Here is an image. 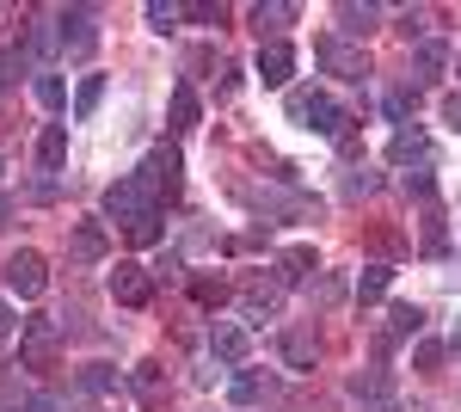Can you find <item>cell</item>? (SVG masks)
<instances>
[{"label":"cell","mask_w":461,"mask_h":412,"mask_svg":"<svg viewBox=\"0 0 461 412\" xmlns=\"http://www.w3.org/2000/svg\"><path fill=\"white\" fill-rule=\"evenodd\" d=\"M289 117H295V124H302V130H314V136H345V124H351V117H345V105L339 99H326V93H289Z\"/></svg>","instance_id":"obj_1"},{"label":"cell","mask_w":461,"mask_h":412,"mask_svg":"<svg viewBox=\"0 0 461 412\" xmlns=\"http://www.w3.org/2000/svg\"><path fill=\"white\" fill-rule=\"evenodd\" d=\"M56 351H62V326L56 320H25V333H19V363L25 370H56Z\"/></svg>","instance_id":"obj_2"},{"label":"cell","mask_w":461,"mask_h":412,"mask_svg":"<svg viewBox=\"0 0 461 412\" xmlns=\"http://www.w3.org/2000/svg\"><path fill=\"white\" fill-rule=\"evenodd\" d=\"M314 56H320V69H326V74H339V80H351V87L369 80V56H363L357 43H345V37H320Z\"/></svg>","instance_id":"obj_3"},{"label":"cell","mask_w":461,"mask_h":412,"mask_svg":"<svg viewBox=\"0 0 461 412\" xmlns=\"http://www.w3.org/2000/svg\"><path fill=\"white\" fill-rule=\"evenodd\" d=\"M148 209H160V204H154V191H148L142 179H117V185L105 191V215L117 222V228H130V222H142Z\"/></svg>","instance_id":"obj_4"},{"label":"cell","mask_w":461,"mask_h":412,"mask_svg":"<svg viewBox=\"0 0 461 412\" xmlns=\"http://www.w3.org/2000/svg\"><path fill=\"white\" fill-rule=\"evenodd\" d=\"M136 179L154 191V204H160V197H178V185H185V160H178V148H167V142H160V148L142 160V172H136Z\"/></svg>","instance_id":"obj_5"},{"label":"cell","mask_w":461,"mask_h":412,"mask_svg":"<svg viewBox=\"0 0 461 412\" xmlns=\"http://www.w3.org/2000/svg\"><path fill=\"white\" fill-rule=\"evenodd\" d=\"M6 289H13V296H25V302H32V296H43V283H50V265H43V252H32V246H19V252H13V259H6Z\"/></svg>","instance_id":"obj_6"},{"label":"cell","mask_w":461,"mask_h":412,"mask_svg":"<svg viewBox=\"0 0 461 412\" xmlns=\"http://www.w3.org/2000/svg\"><path fill=\"white\" fill-rule=\"evenodd\" d=\"M111 302H123V308H148V302H154V271L136 265V259H123V265L111 271Z\"/></svg>","instance_id":"obj_7"},{"label":"cell","mask_w":461,"mask_h":412,"mask_svg":"<svg viewBox=\"0 0 461 412\" xmlns=\"http://www.w3.org/2000/svg\"><path fill=\"white\" fill-rule=\"evenodd\" d=\"M277 308H284V283L277 277H247V289H240V314L247 320H277Z\"/></svg>","instance_id":"obj_8"},{"label":"cell","mask_w":461,"mask_h":412,"mask_svg":"<svg viewBox=\"0 0 461 412\" xmlns=\"http://www.w3.org/2000/svg\"><path fill=\"white\" fill-rule=\"evenodd\" d=\"M419 333H425V308H412V302H393V308H388V333L375 339V351L388 357L400 339H419Z\"/></svg>","instance_id":"obj_9"},{"label":"cell","mask_w":461,"mask_h":412,"mask_svg":"<svg viewBox=\"0 0 461 412\" xmlns=\"http://www.w3.org/2000/svg\"><path fill=\"white\" fill-rule=\"evenodd\" d=\"M56 25H62V50H68V56H93V43H99V32H93V6H74V13H62Z\"/></svg>","instance_id":"obj_10"},{"label":"cell","mask_w":461,"mask_h":412,"mask_svg":"<svg viewBox=\"0 0 461 412\" xmlns=\"http://www.w3.org/2000/svg\"><path fill=\"white\" fill-rule=\"evenodd\" d=\"M210 357L228 363V370H240V363H247V333H240L234 320H215L210 326Z\"/></svg>","instance_id":"obj_11"},{"label":"cell","mask_w":461,"mask_h":412,"mask_svg":"<svg viewBox=\"0 0 461 412\" xmlns=\"http://www.w3.org/2000/svg\"><path fill=\"white\" fill-rule=\"evenodd\" d=\"M289 74H295V50H289L284 37L265 43V50H258V80H265V87H289Z\"/></svg>","instance_id":"obj_12"},{"label":"cell","mask_w":461,"mask_h":412,"mask_svg":"<svg viewBox=\"0 0 461 412\" xmlns=\"http://www.w3.org/2000/svg\"><path fill=\"white\" fill-rule=\"evenodd\" d=\"M62 43V32H56V19H32L25 32H19V62H43L50 50Z\"/></svg>","instance_id":"obj_13"},{"label":"cell","mask_w":461,"mask_h":412,"mask_svg":"<svg viewBox=\"0 0 461 412\" xmlns=\"http://www.w3.org/2000/svg\"><path fill=\"white\" fill-rule=\"evenodd\" d=\"M271 388H277V381L265 376V370H240V376L228 381V400H234V407H258Z\"/></svg>","instance_id":"obj_14"},{"label":"cell","mask_w":461,"mask_h":412,"mask_svg":"<svg viewBox=\"0 0 461 412\" xmlns=\"http://www.w3.org/2000/svg\"><path fill=\"white\" fill-rule=\"evenodd\" d=\"M74 259H80V265H99V259H105V228H99V222H74Z\"/></svg>","instance_id":"obj_15"},{"label":"cell","mask_w":461,"mask_h":412,"mask_svg":"<svg viewBox=\"0 0 461 412\" xmlns=\"http://www.w3.org/2000/svg\"><path fill=\"white\" fill-rule=\"evenodd\" d=\"M375 19H382V6H369V0H363V6H357V0L339 6V32H345V37H369V32H375Z\"/></svg>","instance_id":"obj_16"},{"label":"cell","mask_w":461,"mask_h":412,"mask_svg":"<svg viewBox=\"0 0 461 412\" xmlns=\"http://www.w3.org/2000/svg\"><path fill=\"white\" fill-rule=\"evenodd\" d=\"M388 160H393V167H412V160H419V167H430V142L419 136V130H400V136H393V148H388Z\"/></svg>","instance_id":"obj_17"},{"label":"cell","mask_w":461,"mask_h":412,"mask_svg":"<svg viewBox=\"0 0 461 412\" xmlns=\"http://www.w3.org/2000/svg\"><path fill=\"white\" fill-rule=\"evenodd\" d=\"M37 160H43V172H56L68 160V124H50V130L37 136Z\"/></svg>","instance_id":"obj_18"},{"label":"cell","mask_w":461,"mask_h":412,"mask_svg":"<svg viewBox=\"0 0 461 412\" xmlns=\"http://www.w3.org/2000/svg\"><path fill=\"white\" fill-rule=\"evenodd\" d=\"M308 271H314V246H289L284 259H277V271H271V277H277V283L289 289V283H302Z\"/></svg>","instance_id":"obj_19"},{"label":"cell","mask_w":461,"mask_h":412,"mask_svg":"<svg viewBox=\"0 0 461 412\" xmlns=\"http://www.w3.org/2000/svg\"><path fill=\"white\" fill-rule=\"evenodd\" d=\"M314 357H320L314 333H289V339H284V363H289V370H314Z\"/></svg>","instance_id":"obj_20"},{"label":"cell","mask_w":461,"mask_h":412,"mask_svg":"<svg viewBox=\"0 0 461 412\" xmlns=\"http://www.w3.org/2000/svg\"><path fill=\"white\" fill-rule=\"evenodd\" d=\"M289 19H295V6H289V0H271V6H252V25H258V37L271 32V43H277V32H284Z\"/></svg>","instance_id":"obj_21"},{"label":"cell","mask_w":461,"mask_h":412,"mask_svg":"<svg viewBox=\"0 0 461 412\" xmlns=\"http://www.w3.org/2000/svg\"><path fill=\"white\" fill-rule=\"evenodd\" d=\"M393 283V265H363V277H357V302H382Z\"/></svg>","instance_id":"obj_22"},{"label":"cell","mask_w":461,"mask_h":412,"mask_svg":"<svg viewBox=\"0 0 461 412\" xmlns=\"http://www.w3.org/2000/svg\"><path fill=\"white\" fill-rule=\"evenodd\" d=\"M443 62H449V50H443L437 37H425V43L412 50V69H419V80H437V74H443Z\"/></svg>","instance_id":"obj_23"},{"label":"cell","mask_w":461,"mask_h":412,"mask_svg":"<svg viewBox=\"0 0 461 412\" xmlns=\"http://www.w3.org/2000/svg\"><path fill=\"white\" fill-rule=\"evenodd\" d=\"M178 19H191L185 0H148V25H154V32H173Z\"/></svg>","instance_id":"obj_24"},{"label":"cell","mask_w":461,"mask_h":412,"mask_svg":"<svg viewBox=\"0 0 461 412\" xmlns=\"http://www.w3.org/2000/svg\"><path fill=\"white\" fill-rule=\"evenodd\" d=\"M173 130L178 136L197 130V93H191V87H173Z\"/></svg>","instance_id":"obj_25"},{"label":"cell","mask_w":461,"mask_h":412,"mask_svg":"<svg viewBox=\"0 0 461 412\" xmlns=\"http://www.w3.org/2000/svg\"><path fill=\"white\" fill-rule=\"evenodd\" d=\"M111 388H117V370H111V363H86V370H80V394L99 400V394H111Z\"/></svg>","instance_id":"obj_26"},{"label":"cell","mask_w":461,"mask_h":412,"mask_svg":"<svg viewBox=\"0 0 461 412\" xmlns=\"http://www.w3.org/2000/svg\"><path fill=\"white\" fill-rule=\"evenodd\" d=\"M99 99H105V74H86V80H80V93H74V117H93Z\"/></svg>","instance_id":"obj_27"},{"label":"cell","mask_w":461,"mask_h":412,"mask_svg":"<svg viewBox=\"0 0 461 412\" xmlns=\"http://www.w3.org/2000/svg\"><path fill=\"white\" fill-rule=\"evenodd\" d=\"M32 93H37V105H50V111H62V105H68V87H62V74H37Z\"/></svg>","instance_id":"obj_28"},{"label":"cell","mask_w":461,"mask_h":412,"mask_svg":"<svg viewBox=\"0 0 461 412\" xmlns=\"http://www.w3.org/2000/svg\"><path fill=\"white\" fill-rule=\"evenodd\" d=\"M123 234H130V246H154V241H160V234H167V222H160V209H148L142 222H130Z\"/></svg>","instance_id":"obj_29"},{"label":"cell","mask_w":461,"mask_h":412,"mask_svg":"<svg viewBox=\"0 0 461 412\" xmlns=\"http://www.w3.org/2000/svg\"><path fill=\"white\" fill-rule=\"evenodd\" d=\"M351 394L369 407V400H388V376L382 370H363V376H351Z\"/></svg>","instance_id":"obj_30"},{"label":"cell","mask_w":461,"mask_h":412,"mask_svg":"<svg viewBox=\"0 0 461 412\" xmlns=\"http://www.w3.org/2000/svg\"><path fill=\"white\" fill-rule=\"evenodd\" d=\"M412 111H419V87H393L388 93V117L393 124H412Z\"/></svg>","instance_id":"obj_31"},{"label":"cell","mask_w":461,"mask_h":412,"mask_svg":"<svg viewBox=\"0 0 461 412\" xmlns=\"http://www.w3.org/2000/svg\"><path fill=\"white\" fill-rule=\"evenodd\" d=\"M443 357H449V344H437V339H419V344H412V363H419L425 376H437V370H443Z\"/></svg>","instance_id":"obj_32"},{"label":"cell","mask_w":461,"mask_h":412,"mask_svg":"<svg viewBox=\"0 0 461 412\" xmlns=\"http://www.w3.org/2000/svg\"><path fill=\"white\" fill-rule=\"evenodd\" d=\"M191 296H197L203 308H221V302H228V283H221V277H197V283H191Z\"/></svg>","instance_id":"obj_33"},{"label":"cell","mask_w":461,"mask_h":412,"mask_svg":"<svg viewBox=\"0 0 461 412\" xmlns=\"http://www.w3.org/2000/svg\"><path fill=\"white\" fill-rule=\"evenodd\" d=\"M345 191H351V197H375V191H382V179H375V172H351V179H345Z\"/></svg>","instance_id":"obj_34"},{"label":"cell","mask_w":461,"mask_h":412,"mask_svg":"<svg viewBox=\"0 0 461 412\" xmlns=\"http://www.w3.org/2000/svg\"><path fill=\"white\" fill-rule=\"evenodd\" d=\"M25 69V62H19V50H0V93H6V87H13V74Z\"/></svg>","instance_id":"obj_35"},{"label":"cell","mask_w":461,"mask_h":412,"mask_svg":"<svg viewBox=\"0 0 461 412\" xmlns=\"http://www.w3.org/2000/svg\"><path fill=\"white\" fill-rule=\"evenodd\" d=\"M314 296H320V308H332V302L345 296V283H339V277H320V289H314Z\"/></svg>","instance_id":"obj_36"},{"label":"cell","mask_w":461,"mask_h":412,"mask_svg":"<svg viewBox=\"0 0 461 412\" xmlns=\"http://www.w3.org/2000/svg\"><path fill=\"white\" fill-rule=\"evenodd\" d=\"M136 388L154 394V388H160V363H142V370H136Z\"/></svg>","instance_id":"obj_37"},{"label":"cell","mask_w":461,"mask_h":412,"mask_svg":"<svg viewBox=\"0 0 461 412\" xmlns=\"http://www.w3.org/2000/svg\"><path fill=\"white\" fill-rule=\"evenodd\" d=\"M443 124H449V130H461V93H449V99H443Z\"/></svg>","instance_id":"obj_38"},{"label":"cell","mask_w":461,"mask_h":412,"mask_svg":"<svg viewBox=\"0 0 461 412\" xmlns=\"http://www.w3.org/2000/svg\"><path fill=\"white\" fill-rule=\"evenodd\" d=\"M25 412H62V400H50V394H37V400H25Z\"/></svg>","instance_id":"obj_39"},{"label":"cell","mask_w":461,"mask_h":412,"mask_svg":"<svg viewBox=\"0 0 461 412\" xmlns=\"http://www.w3.org/2000/svg\"><path fill=\"white\" fill-rule=\"evenodd\" d=\"M13 326H19V320H13V308H6V302H0V339H6V333H13Z\"/></svg>","instance_id":"obj_40"},{"label":"cell","mask_w":461,"mask_h":412,"mask_svg":"<svg viewBox=\"0 0 461 412\" xmlns=\"http://www.w3.org/2000/svg\"><path fill=\"white\" fill-rule=\"evenodd\" d=\"M357 412H400L393 400H369V407H357Z\"/></svg>","instance_id":"obj_41"},{"label":"cell","mask_w":461,"mask_h":412,"mask_svg":"<svg viewBox=\"0 0 461 412\" xmlns=\"http://www.w3.org/2000/svg\"><path fill=\"white\" fill-rule=\"evenodd\" d=\"M6 222H13V197H0V234H6Z\"/></svg>","instance_id":"obj_42"},{"label":"cell","mask_w":461,"mask_h":412,"mask_svg":"<svg viewBox=\"0 0 461 412\" xmlns=\"http://www.w3.org/2000/svg\"><path fill=\"white\" fill-rule=\"evenodd\" d=\"M449 351H456V357H461V326H456V339H449Z\"/></svg>","instance_id":"obj_43"},{"label":"cell","mask_w":461,"mask_h":412,"mask_svg":"<svg viewBox=\"0 0 461 412\" xmlns=\"http://www.w3.org/2000/svg\"><path fill=\"white\" fill-rule=\"evenodd\" d=\"M68 412H93V407H86V400H74V407H68Z\"/></svg>","instance_id":"obj_44"},{"label":"cell","mask_w":461,"mask_h":412,"mask_svg":"<svg viewBox=\"0 0 461 412\" xmlns=\"http://www.w3.org/2000/svg\"><path fill=\"white\" fill-rule=\"evenodd\" d=\"M456 74H461V56H456Z\"/></svg>","instance_id":"obj_45"},{"label":"cell","mask_w":461,"mask_h":412,"mask_svg":"<svg viewBox=\"0 0 461 412\" xmlns=\"http://www.w3.org/2000/svg\"><path fill=\"white\" fill-rule=\"evenodd\" d=\"M0 172H6V160H0Z\"/></svg>","instance_id":"obj_46"}]
</instances>
